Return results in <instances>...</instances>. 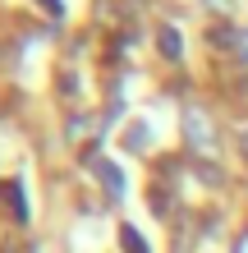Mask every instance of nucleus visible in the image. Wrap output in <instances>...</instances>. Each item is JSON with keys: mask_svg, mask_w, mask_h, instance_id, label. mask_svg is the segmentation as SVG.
Segmentation results:
<instances>
[{"mask_svg": "<svg viewBox=\"0 0 248 253\" xmlns=\"http://www.w3.org/2000/svg\"><path fill=\"white\" fill-rule=\"evenodd\" d=\"M184 133H188V143H193V147H202V152H212V147H216V133H212V125H207V115H202V111H184Z\"/></svg>", "mask_w": 248, "mask_h": 253, "instance_id": "1", "label": "nucleus"}, {"mask_svg": "<svg viewBox=\"0 0 248 253\" xmlns=\"http://www.w3.org/2000/svg\"><path fill=\"white\" fill-rule=\"evenodd\" d=\"M156 51H161L166 60H179V55H184V46H179V33H175V28H161V33H156Z\"/></svg>", "mask_w": 248, "mask_h": 253, "instance_id": "2", "label": "nucleus"}, {"mask_svg": "<svg viewBox=\"0 0 248 253\" xmlns=\"http://www.w3.org/2000/svg\"><path fill=\"white\" fill-rule=\"evenodd\" d=\"M92 170L101 175V180H106V189H110V193H124V175L115 170L110 161H101V157H92Z\"/></svg>", "mask_w": 248, "mask_h": 253, "instance_id": "3", "label": "nucleus"}, {"mask_svg": "<svg viewBox=\"0 0 248 253\" xmlns=\"http://www.w3.org/2000/svg\"><path fill=\"white\" fill-rule=\"evenodd\" d=\"M120 244H124L129 253H147V244H142V235H138L134 226H124V230H120Z\"/></svg>", "mask_w": 248, "mask_h": 253, "instance_id": "4", "label": "nucleus"}, {"mask_svg": "<svg viewBox=\"0 0 248 253\" xmlns=\"http://www.w3.org/2000/svg\"><path fill=\"white\" fill-rule=\"evenodd\" d=\"M124 147H147V125L142 120H134V129L124 133Z\"/></svg>", "mask_w": 248, "mask_h": 253, "instance_id": "5", "label": "nucleus"}, {"mask_svg": "<svg viewBox=\"0 0 248 253\" xmlns=\"http://www.w3.org/2000/svg\"><path fill=\"white\" fill-rule=\"evenodd\" d=\"M5 193H9V207H14V212H19V216H28V203H23V184H9Z\"/></svg>", "mask_w": 248, "mask_h": 253, "instance_id": "6", "label": "nucleus"}, {"mask_svg": "<svg viewBox=\"0 0 248 253\" xmlns=\"http://www.w3.org/2000/svg\"><path fill=\"white\" fill-rule=\"evenodd\" d=\"M230 51H235L239 60H248V33H230Z\"/></svg>", "mask_w": 248, "mask_h": 253, "instance_id": "7", "label": "nucleus"}, {"mask_svg": "<svg viewBox=\"0 0 248 253\" xmlns=\"http://www.w3.org/2000/svg\"><path fill=\"white\" fill-rule=\"evenodd\" d=\"M239 147H244V157H248V120L239 125Z\"/></svg>", "mask_w": 248, "mask_h": 253, "instance_id": "8", "label": "nucleus"}, {"mask_svg": "<svg viewBox=\"0 0 248 253\" xmlns=\"http://www.w3.org/2000/svg\"><path fill=\"white\" fill-rule=\"evenodd\" d=\"M41 5H46L51 14H60V9H65V5H60V0H41Z\"/></svg>", "mask_w": 248, "mask_h": 253, "instance_id": "9", "label": "nucleus"}]
</instances>
